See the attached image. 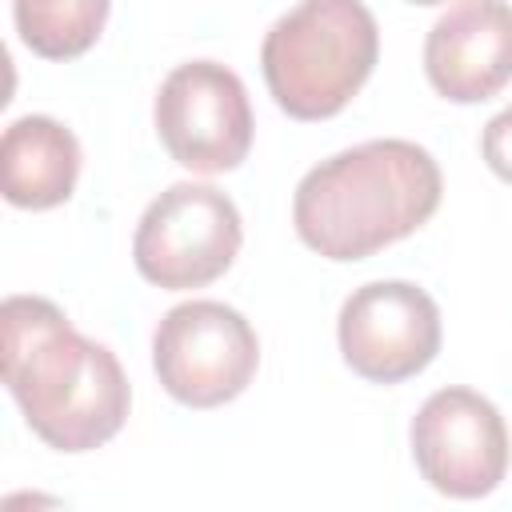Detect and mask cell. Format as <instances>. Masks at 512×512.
<instances>
[{
    "label": "cell",
    "mask_w": 512,
    "mask_h": 512,
    "mask_svg": "<svg viewBox=\"0 0 512 512\" xmlns=\"http://www.w3.org/2000/svg\"><path fill=\"white\" fill-rule=\"evenodd\" d=\"M0 372L28 428L56 452L108 444L132 408L120 360L80 336L44 296H8L0 304Z\"/></svg>",
    "instance_id": "6da1fadb"
},
{
    "label": "cell",
    "mask_w": 512,
    "mask_h": 512,
    "mask_svg": "<svg viewBox=\"0 0 512 512\" xmlns=\"http://www.w3.org/2000/svg\"><path fill=\"white\" fill-rule=\"evenodd\" d=\"M444 196L440 164L412 140H364L304 172L296 236L324 260H364L424 228Z\"/></svg>",
    "instance_id": "7a4b0ae2"
},
{
    "label": "cell",
    "mask_w": 512,
    "mask_h": 512,
    "mask_svg": "<svg viewBox=\"0 0 512 512\" xmlns=\"http://www.w3.org/2000/svg\"><path fill=\"white\" fill-rule=\"evenodd\" d=\"M376 56L380 28L360 0H300L260 44L264 84L292 120L344 112L372 76Z\"/></svg>",
    "instance_id": "3957f363"
},
{
    "label": "cell",
    "mask_w": 512,
    "mask_h": 512,
    "mask_svg": "<svg viewBox=\"0 0 512 512\" xmlns=\"http://www.w3.org/2000/svg\"><path fill=\"white\" fill-rule=\"evenodd\" d=\"M240 244L244 224L236 204L212 184L180 180L144 208L132 260L148 284L188 292L220 280L232 268Z\"/></svg>",
    "instance_id": "277c9868"
},
{
    "label": "cell",
    "mask_w": 512,
    "mask_h": 512,
    "mask_svg": "<svg viewBox=\"0 0 512 512\" xmlns=\"http://www.w3.org/2000/svg\"><path fill=\"white\" fill-rule=\"evenodd\" d=\"M152 368L172 400L188 408H220L252 384L260 340L236 308L220 300H188L168 308L156 324Z\"/></svg>",
    "instance_id": "5b68a950"
},
{
    "label": "cell",
    "mask_w": 512,
    "mask_h": 512,
    "mask_svg": "<svg viewBox=\"0 0 512 512\" xmlns=\"http://www.w3.org/2000/svg\"><path fill=\"white\" fill-rule=\"evenodd\" d=\"M152 120L168 156L200 176L240 168L256 128L244 80L216 60L176 64L156 92Z\"/></svg>",
    "instance_id": "8992f818"
},
{
    "label": "cell",
    "mask_w": 512,
    "mask_h": 512,
    "mask_svg": "<svg viewBox=\"0 0 512 512\" xmlns=\"http://www.w3.org/2000/svg\"><path fill=\"white\" fill-rule=\"evenodd\" d=\"M336 340L356 376L400 384L436 360L444 340L440 308L412 280H372L340 304Z\"/></svg>",
    "instance_id": "52a82bcc"
},
{
    "label": "cell",
    "mask_w": 512,
    "mask_h": 512,
    "mask_svg": "<svg viewBox=\"0 0 512 512\" xmlns=\"http://www.w3.org/2000/svg\"><path fill=\"white\" fill-rule=\"evenodd\" d=\"M412 460L420 476L452 500H480L508 472V424L472 388H440L412 416Z\"/></svg>",
    "instance_id": "ba28073f"
},
{
    "label": "cell",
    "mask_w": 512,
    "mask_h": 512,
    "mask_svg": "<svg viewBox=\"0 0 512 512\" xmlns=\"http://www.w3.org/2000/svg\"><path fill=\"white\" fill-rule=\"evenodd\" d=\"M428 84L452 104H480L512 80V4L456 0L424 40Z\"/></svg>",
    "instance_id": "9c48e42d"
},
{
    "label": "cell",
    "mask_w": 512,
    "mask_h": 512,
    "mask_svg": "<svg viewBox=\"0 0 512 512\" xmlns=\"http://www.w3.org/2000/svg\"><path fill=\"white\" fill-rule=\"evenodd\" d=\"M80 180V140L52 116H20L0 136V192L12 208L64 204Z\"/></svg>",
    "instance_id": "30bf717a"
},
{
    "label": "cell",
    "mask_w": 512,
    "mask_h": 512,
    "mask_svg": "<svg viewBox=\"0 0 512 512\" xmlns=\"http://www.w3.org/2000/svg\"><path fill=\"white\" fill-rule=\"evenodd\" d=\"M20 40L44 60H76L84 56L104 24L108 0H12Z\"/></svg>",
    "instance_id": "8fae6325"
},
{
    "label": "cell",
    "mask_w": 512,
    "mask_h": 512,
    "mask_svg": "<svg viewBox=\"0 0 512 512\" xmlns=\"http://www.w3.org/2000/svg\"><path fill=\"white\" fill-rule=\"evenodd\" d=\"M480 152H484V164L512 184V104L504 112H496L488 124H484V136H480Z\"/></svg>",
    "instance_id": "7c38bea8"
},
{
    "label": "cell",
    "mask_w": 512,
    "mask_h": 512,
    "mask_svg": "<svg viewBox=\"0 0 512 512\" xmlns=\"http://www.w3.org/2000/svg\"><path fill=\"white\" fill-rule=\"evenodd\" d=\"M412 4H444V0H412Z\"/></svg>",
    "instance_id": "4fadbf2b"
}]
</instances>
